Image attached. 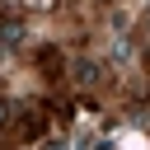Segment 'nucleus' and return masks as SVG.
Returning <instances> with one entry per match:
<instances>
[{"instance_id":"f257e3e1","label":"nucleus","mask_w":150,"mask_h":150,"mask_svg":"<svg viewBox=\"0 0 150 150\" xmlns=\"http://www.w3.org/2000/svg\"><path fill=\"white\" fill-rule=\"evenodd\" d=\"M5 122H9V108H5V103H0V127H5Z\"/></svg>"}]
</instances>
